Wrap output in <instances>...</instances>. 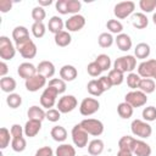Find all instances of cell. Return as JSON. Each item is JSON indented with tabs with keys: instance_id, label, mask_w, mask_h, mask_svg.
I'll return each instance as SVG.
<instances>
[{
	"instance_id": "6da1fadb",
	"label": "cell",
	"mask_w": 156,
	"mask_h": 156,
	"mask_svg": "<svg viewBox=\"0 0 156 156\" xmlns=\"http://www.w3.org/2000/svg\"><path fill=\"white\" fill-rule=\"evenodd\" d=\"M16 50L24 58H33L37 55V45L30 38H26L18 43H16Z\"/></svg>"
},
{
	"instance_id": "7a4b0ae2",
	"label": "cell",
	"mask_w": 156,
	"mask_h": 156,
	"mask_svg": "<svg viewBox=\"0 0 156 156\" xmlns=\"http://www.w3.org/2000/svg\"><path fill=\"white\" fill-rule=\"evenodd\" d=\"M136 67V58L133 55H126V56H121L118 58H116V61L113 62V68L118 69L123 73L129 72L132 73V71Z\"/></svg>"
},
{
	"instance_id": "3957f363",
	"label": "cell",
	"mask_w": 156,
	"mask_h": 156,
	"mask_svg": "<svg viewBox=\"0 0 156 156\" xmlns=\"http://www.w3.org/2000/svg\"><path fill=\"white\" fill-rule=\"evenodd\" d=\"M130 130L135 136H139L141 139H147L152 134V128L151 126L141 119H134L130 124Z\"/></svg>"
},
{
	"instance_id": "277c9868",
	"label": "cell",
	"mask_w": 156,
	"mask_h": 156,
	"mask_svg": "<svg viewBox=\"0 0 156 156\" xmlns=\"http://www.w3.org/2000/svg\"><path fill=\"white\" fill-rule=\"evenodd\" d=\"M80 126L89 135H93V136H99L104 133L102 122L95 118H85L80 122Z\"/></svg>"
},
{
	"instance_id": "5b68a950",
	"label": "cell",
	"mask_w": 156,
	"mask_h": 156,
	"mask_svg": "<svg viewBox=\"0 0 156 156\" xmlns=\"http://www.w3.org/2000/svg\"><path fill=\"white\" fill-rule=\"evenodd\" d=\"M16 46L12 45L11 40L1 35L0 37V57L2 58V61H9L12 60L16 55Z\"/></svg>"
},
{
	"instance_id": "8992f818",
	"label": "cell",
	"mask_w": 156,
	"mask_h": 156,
	"mask_svg": "<svg viewBox=\"0 0 156 156\" xmlns=\"http://www.w3.org/2000/svg\"><path fill=\"white\" fill-rule=\"evenodd\" d=\"M124 101L127 104H129L133 108L134 107H141V106L146 105V102H147V95L144 94L140 90H132V91H129V93L126 94Z\"/></svg>"
},
{
	"instance_id": "52a82bcc",
	"label": "cell",
	"mask_w": 156,
	"mask_h": 156,
	"mask_svg": "<svg viewBox=\"0 0 156 156\" xmlns=\"http://www.w3.org/2000/svg\"><path fill=\"white\" fill-rule=\"evenodd\" d=\"M71 135H72V141L76 146H78L79 149L82 147H85L88 145V133L83 129V127L80 126V123L76 124L73 128H72V132H71Z\"/></svg>"
},
{
	"instance_id": "ba28073f",
	"label": "cell",
	"mask_w": 156,
	"mask_h": 156,
	"mask_svg": "<svg viewBox=\"0 0 156 156\" xmlns=\"http://www.w3.org/2000/svg\"><path fill=\"white\" fill-rule=\"evenodd\" d=\"M135 10V4L133 1H122L115 5L113 7V13L117 18L123 20L130 16Z\"/></svg>"
},
{
	"instance_id": "9c48e42d",
	"label": "cell",
	"mask_w": 156,
	"mask_h": 156,
	"mask_svg": "<svg viewBox=\"0 0 156 156\" xmlns=\"http://www.w3.org/2000/svg\"><path fill=\"white\" fill-rule=\"evenodd\" d=\"M100 108V102L94 98H85L82 100L79 106V112L82 116H91Z\"/></svg>"
},
{
	"instance_id": "30bf717a",
	"label": "cell",
	"mask_w": 156,
	"mask_h": 156,
	"mask_svg": "<svg viewBox=\"0 0 156 156\" xmlns=\"http://www.w3.org/2000/svg\"><path fill=\"white\" fill-rule=\"evenodd\" d=\"M56 105H57V110L61 113H68V112H72L77 107L78 101L76 96L73 95H63L62 98L58 99Z\"/></svg>"
},
{
	"instance_id": "8fae6325",
	"label": "cell",
	"mask_w": 156,
	"mask_h": 156,
	"mask_svg": "<svg viewBox=\"0 0 156 156\" xmlns=\"http://www.w3.org/2000/svg\"><path fill=\"white\" fill-rule=\"evenodd\" d=\"M57 96H58V93L54 88H51V87L45 88L43 94L40 95V105H41V107L50 110L56 104Z\"/></svg>"
},
{
	"instance_id": "7c38bea8",
	"label": "cell",
	"mask_w": 156,
	"mask_h": 156,
	"mask_svg": "<svg viewBox=\"0 0 156 156\" xmlns=\"http://www.w3.org/2000/svg\"><path fill=\"white\" fill-rule=\"evenodd\" d=\"M156 73V60L151 58L147 61H143L138 66V74L141 78H154Z\"/></svg>"
},
{
	"instance_id": "4fadbf2b",
	"label": "cell",
	"mask_w": 156,
	"mask_h": 156,
	"mask_svg": "<svg viewBox=\"0 0 156 156\" xmlns=\"http://www.w3.org/2000/svg\"><path fill=\"white\" fill-rule=\"evenodd\" d=\"M85 26V18L82 15H72L65 23L67 32H78Z\"/></svg>"
},
{
	"instance_id": "5bb4252c",
	"label": "cell",
	"mask_w": 156,
	"mask_h": 156,
	"mask_svg": "<svg viewBox=\"0 0 156 156\" xmlns=\"http://www.w3.org/2000/svg\"><path fill=\"white\" fill-rule=\"evenodd\" d=\"M45 85H46V78L41 74H38V73L35 76H33L32 78L26 80V89L28 91H32V93L38 91L39 89L44 88Z\"/></svg>"
},
{
	"instance_id": "9a60e30c",
	"label": "cell",
	"mask_w": 156,
	"mask_h": 156,
	"mask_svg": "<svg viewBox=\"0 0 156 156\" xmlns=\"http://www.w3.org/2000/svg\"><path fill=\"white\" fill-rule=\"evenodd\" d=\"M17 74L27 80L37 74V67L30 62H23L17 67Z\"/></svg>"
},
{
	"instance_id": "2e32d148",
	"label": "cell",
	"mask_w": 156,
	"mask_h": 156,
	"mask_svg": "<svg viewBox=\"0 0 156 156\" xmlns=\"http://www.w3.org/2000/svg\"><path fill=\"white\" fill-rule=\"evenodd\" d=\"M37 73L44 76L45 78H51L55 74V66L50 61H40L37 66Z\"/></svg>"
},
{
	"instance_id": "e0dca14e",
	"label": "cell",
	"mask_w": 156,
	"mask_h": 156,
	"mask_svg": "<svg viewBox=\"0 0 156 156\" xmlns=\"http://www.w3.org/2000/svg\"><path fill=\"white\" fill-rule=\"evenodd\" d=\"M26 136L34 138L41 129V122L40 121H34V119H28L23 127Z\"/></svg>"
},
{
	"instance_id": "ac0fdd59",
	"label": "cell",
	"mask_w": 156,
	"mask_h": 156,
	"mask_svg": "<svg viewBox=\"0 0 156 156\" xmlns=\"http://www.w3.org/2000/svg\"><path fill=\"white\" fill-rule=\"evenodd\" d=\"M77 68L72 65H65L60 68V78L65 82H72L77 78Z\"/></svg>"
},
{
	"instance_id": "d6986e66",
	"label": "cell",
	"mask_w": 156,
	"mask_h": 156,
	"mask_svg": "<svg viewBox=\"0 0 156 156\" xmlns=\"http://www.w3.org/2000/svg\"><path fill=\"white\" fill-rule=\"evenodd\" d=\"M115 41H116V44H117V46H118V49H119L121 51H128V50L132 49V45H133L130 37H129L128 34H126V33L118 34V35L116 37Z\"/></svg>"
},
{
	"instance_id": "ffe728a7",
	"label": "cell",
	"mask_w": 156,
	"mask_h": 156,
	"mask_svg": "<svg viewBox=\"0 0 156 156\" xmlns=\"http://www.w3.org/2000/svg\"><path fill=\"white\" fill-rule=\"evenodd\" d=\"M135 141H136L135 138H133L130 135H123L118 140V147H119V150L133 152L134 151V147H135Z\"/></svg>"
},
{
	"instance_id": "44dd1931",
	"label": "cell",
	"mask_w": 156,
	"mask_h": 156,
	"mask_svg": "<svg viewBox=\"0 0 156 156\" xmlns=\"http://www.w3.org/2000/svg\"><path fill=\"white\" fill-rule=\"evenodd\" d=\"M132 24L136 28V29H144L147 27L149 24V20L146 17L145 13L143 12H136L132 15Z\"/></svg>"
},
{
	"instance_id": "7402d4cb",
	"label": "cell",
	"mask_w": 156,
	"mask_h": 156,
	"mask_svg": "<svg viewBox=\"0 0 156 156\" xmlns=\"http://www.w3.org/2000/svg\"><path fill=\"white\" fill-rule=\"evenodd\" d=\"M104 141L101 139H94L88 144V152L90 156H99L104 151Z\"/></svg>"
},
{
	"instance_id": "603a6c76",
	"label": "cell",
	"mask_w": 156,
	"mask_h": 156,
	"mask_svg": "<svg viewBox=\"0 0 156 156\" xmlns=\"http://www.w3.org/2000/svg\"><path fill=\"white\" fill-rule=\"evenodd\" d=\"M133 155H135V156H150L151 155V146L147 143H145L144 140H136Z\"/></svg>"
},
{
	"instance_id": "cb8c5ba5",
	"label": "cell",
	"mask_w": 156,
	"mask_h": 156,
	"mask_svg": "<svg viewBox=\"0 0 156 156\" xmlns=\"http://www.w3.org/2000/svg\"><path fill=\"white\" fill-rule=\"evenodd\" d=\"M28 119H34V121H43L44 118H46V112L44 111L43 107H39L37 105L29 107L28 112H27Z\"/></svg>"
},
{
	"instance_id": "d4e9b609",
	"label": "cell",
	"mask_w": 156,
	"mask_h": 156,
	"mask_svg": "<svg viewBox=\"0 0 156 156\" xmlns=\"http://www.w3.org/2000/svg\"><path fill=\"white\" fill-rule=\"evenodd\" d=\"M54 39H55V44L60 48H66L72 41V37H71L69 32H67V30H62V32L55 34Z\"/></svg>"
},
{
	"instance_id": "484cf974",
	"label": "cell",
	"mask_w": 156,
	"mask_h": 156,
	"mask_svg": "<svg viewBox=\"0 0 156 156\" xmlns=\"http://www.w3.org/2000/svg\"><path fill=\"white\" fill-rule=\"evenodd\" d=\"M63 26H65V23H63L62 18L58 17V16H52V17L49 20V23H48L49 30H50L51 33H54V34H57V33L62 32Z\"/></svg>"
},
{
	"instance_id": "4316f807",
	"label": "cell",
	"mask_w": 156,
	"mask_h": 156,
	"mask_svg": "<svg viewBox=\"0 0 156 156\" xmlns=\"http://www.w3.org/2000/svg\"><path fill=\"white\" fill-rule=\"evenodd\" d=\"M150 45L146 44V43H139L136 44L135 49H134V56L136 58H140V60H145L150 56Z\"/></svg>"
},
{
	"instance_id": "83f0119b",
	"label": "cell",
	"mask_w": 156,
	"mask_h": 156,
	"mask_svg": "<svg viewBox=\"0 0 156 156\" xmlns=\"http://www.w3.org/2000/svg\"><path fill=\"white\" fill-rule=\"evenodd\" d=\"M16 87H17V83H16L15 78H12V77H7L6 76V77L0 79V88H1V90L4 93L11 94V93H13Z\"/></svg>"
},
{
	"instance_id": "f1b7e54d",
	"label": "cell",
	"mask_w": 156,
	"mask_h": 156,
	"mask_svg": "<svg viewBox=\"0 0 156 156\" xmlns=\"http://www.w3.org/2000/svg\"><path fill=\"white\" fill-rule=\"evenodd\" d=\"M50 135L51 138L57 141V143H62L67 139V130L62 127V126H55L51 128V132H50Z\"/></svg>"
},
{
	"instance_id": "f546056e",
	"label": "cell",
	"mask_w": 156,
	"mask_h": 156,
	"mask_svg": "<svg viewBox=\"0 0 156 156\" xmlns=\"http://www.w3.org/2000/svg\"><path fill=\"white\" fill-rule=\"evenodd\" d=\"M140 91H143L144 94H151L155 91L156 89V85H155V80L151 79V78H141L140 80V84H139V88H138Z\"/></svg>"
},
{
	"instance_id": "4dcf8cb0",
	"label": "cell",
	"mask_w": 156,
	"mask_h": 156,
	"mask_svg": "<svg viewBox=\"0 0 156 156\" xmlns=\"http://www.w3.org/2000/svg\"><path fill=\"white\" fill-rule=\"evenodd\" d=\"M26 38H29V30L24 27V26H17L13 28L12 30V39L15 40V43H18Z\"/></svg>"
},
{
	"instance_id": "1f68e13d",
	"label": "cell",
	"mask_w": 156,
	"mask_h": 156,
	"mask_svg": "<svg viewBox=\"0 0 156 156\" xmlns=\"http://www.w3.org/2000/svg\"><path fill=\"white\" fill-rule=\"evenodd\" d=\"M133 110H134V108H133L129 104H127L126 101L118 104V106H117L118 116H119L121 118H123V119H128V118H130V117L133 116Z\"/></svg>"
},
{
	"instance_id": "d6a6232c",
	"label": "cell",
	"mask_w": 156,
	"mask_h": 156,
	"mask_svg": "<svg viewBox=\"0 0 156 156\" xmlns=\"http://www.w3.org/2000/svg\"><path fill=\"white\" fill-rule=\"evenodd\" d=\"M87 90L93 96H100L104 93V90H102V88H101V85H100V83H99L98 79L89 80L88 84H87Z\"/></svg>"
},
{
	"instance_id": "836d02e7",
	"label": "cell",
	"mask_w": 156,
	"mask_h": 156,
	"mask_svg": "<svg viewBox=\"0 0 156 156\" xmlns=\"http://www.w3.org/2000/svg\"><path fill=\"white\" fill-rule=\"evenodd\" d=\"M56 156H76V149L69 144H61L55 151Z\"/></svg>"
},
{
	"instance_id": "e575fe53",
	"label": "cell",
	"mask_w": 156,
	"mask_h": 156,
	"mask_svg": "<svg viewBox=\"0 0 156 156\" xmlns=\"http://www.w3.org/2000/svg\"><path fill=\"white\" fill-rule=\"evenodd\" d=\"M107 77L110 78L112 85H119V84H122L123 80H124V73L121 72V71H118V69H115V68L108 71Z\"/></svg>"
},
{
	"instance_id": "d590c367",
	"label": "cell",
	"mask_w": 156,
	"mask_h": 156,
	"mask_svg": "<svg viewBox=\"0 0 156 156\" xmlns=\"http://www.w3.org/2000/svg\"><path fill=\"white\" fill-rule=\"evenodd\" d=\"M10 140H12V135H11V132L5 128V127H1L0 128V149L4 150L9 146L10 144Z\"/></svg>"
},
{
	"instance_id": "8d00e7d4",
	"label": "cell",
	"mask_w": 156,
	"mask_h": 156,
	"mask_svg": "<svg viewBox=\"0 0 156 156\" xmlns=\"http://www.w3.org/2000/svg\"><path fill=\"white\" fill-rule=\"evenodd\" d=\"M95 62L100 66V68L102 69V72H104V71H110V67H111V58H110L108 55H106V54H100V55H98L96 58H95Z\"/></svg>"
},
{
	"instance_id": "74e56055",
	"label": "cell",
	"mask_w": 156,
	"mask_h": 156,
	"mask_svg": "<svg viewBox=\"0 0 156 156\" xmlns=\"http://www.w3.org/2000/svg\"><path fill=\"white\" fill-rule=\"evenodd\" d=\"M48 87L54 88L58 94H63V93L66 91V89H67L66 82H65L63 79H61V78H52V79L49 82V85H48Z\"/></svg>"
},
{
	"instance_id": "f35d334b",
	"label": "cell",
	"mask_w": 156,
	"mask_h": 156,
	"mask_svg": "<svg viewBox=\"0 0 156 156\" xmlns=\"http://www.w3.org/2000/svg\"><path fill=\"white\" fill-rule=\"evenodd\" d=\"M113 37H112V34L111 33H107V32H105V33H101L100 35H99V38H98V43H99V45L101 46V48H110L112 44H113Z\"/></svg>"
},
{
	"instance_id": "ab89813d",
	"label": "cell",
	"mask_w": 156,
	"mask_h": 156,
	"mask_svg": "<svg viewBox=\"0 0 156 156\" xmlns=\"http://www.w3.org/2000/svg\"><path fill=\"white\" fill-rule=\"evenodd\" d=\"M26 146H27V141H26V139L23 136L12 138V140H11V147H12L13 151L22 152V151H24Z\"/></svg>"
},
{
	"instance_id": "60d3db41",
	"label": "cell",
	"mask_w": 156,
	"mask_h": 156,
	"mask_svg": "<svg viewBox=\"0 0 156 156\" xmlns=\"http://www.w3.org/2000/svg\"><path fill=\"white\" fill-rule=\"evenodd\" d=\"M106 27L110 30V33H113V34H117V35L121 34L122 30H123V24L118 20H108L107 23H106Z\"/></svg>"
},
{
	"instance_id": "b9f144b4",
	"label": "cell",
	"mask_w": 156,
	"mask_h": 156,
	"mask_svg": "<svg viewBox=\"0 0 156 156\" xmlns=\"http://www.w3.org/2000/svg\"><path fill=\"white\" fill-rule=\"evenodd\" d=\"M6 104L11 107V108H17L21 106L22 104V98L20 94H16V93H11L7 95L6 98Z\"/></svg>"
},
{
	"instance_id": "7bdbcfd3",
	"label": "cell",
	"mask_w": 156,
	"mask_h": 156,
	"mask_svg": "<svg viewBox=\"0 0 156 156\" xmlns=\"http://www.w3.org/2000/svg\"><path fill=\"white\" fill-rule=\"evenodd\" d=\"M140 80H141V77L138 74V73H129L128 76H127V85L130 88V89H133V90H135L136 88H139V84H140Z\"/></svg>"
},
{
	"instance_id": "ee69618b",
	"label": "cell",
	"mask_w": 156,
	"mask_h": 156,
	"mask_svg": "<svg viewBox=\"0 0 156 156\" xmlns=\"http://www.w3.org/2000/svg\"><path fill=\"white\" fill-rule=\"evenodd\" d=\"M45 32H46V29H45V26L43 22H34L32 24V33L35 38H38V39L43 38L45 35Z\"/></svg>"
},
{
	"instance_id": "f6af8a7d",
	"label": "cell",
	"mask_w": 156,
	"mask_h": 156,
	"mask_svg": "<svg viewBox=\"0 0 156 156\" xmlns=\"http://www.w3.org/2000/svg\"><path fill=\"white\" fill-rule=\"evenodd\" d=\"M143 118L145 122H152L156 119V107L155 106H147L143 110Z\"/></svg>"
},
{
	"instance_id": "bcb514c9",
	"label": "cell",
	"mask_w": 156,
	"mask_h": 156,
	"mask_svg": "<svg viewBox=\"0 0 156 156\" xmlns=\"http://www.w3.org/2000/svg\"><path fill=\"white\" fill-rule=\"evenodd\" d=\"M46 17V12L44 10V7L41 6H35L32 10V18L34 20V22H43V20Z\"/></svg>"
},
{
	"instance_id": "7dc6e473",
	"label": "cell",
	"mask_w": 156,
	"mask_h": 156,
	"mask_svg": "<svg viewBox=\"0 0 156 156\" xmlns=\"http://www.w3.org/2000/svg\"><path fill=\"white\" fill-rule=\"evenodd\" d=\"M139 7L144 12H152L156 9V0H140L139 1Z\"/></svg>"
},
{
	"instance_id": "c3c4849f",
	"label": "cell",
	"mask_w": 156,
	"mask_h": 156,
	"mask_svg": "<svg viewBox=\"0 0 156 156\" xmlns=\"http://www.w3.org/2000/svg\"><path fill=\"white\" fill-rule=\"evenodd\" d=\"M87 72H88V74L91 76V77H98V76L101 74L102 69L100 68V66H99L95 61H93V62H90V63L87 66Z\"/></svg>"
},
{
	"instance_id": "681fc988",
	"label": "cell",
	"mask_w": 156,
	"mask_h": 156,
	"mask_svg": "<svg viewBox=\"0 0 156 156\" xmlns=\"http://www.w3.org/2000/svg\"><path fill=\"white\" fill-rule=\"evenodd\" d=\"M67 6H68V13L78 15L82 7V4L79 0H67Z\"/></svg>"
},
{
	"instance_id": "f907efd6",
	"label": "cell",
	"mask_w": 156,
	"mask_h": 156,
	"mask_svg": "<svg viewBox=\"0 0 156 156\" xmlns=\"http://www.w3.org/2000/svg\"><path fill=\"white\" fill-rule=\"evenodd\" d=\"M60 118H61V112H60L57 108H50V110L46 111V119H48L49 122L55 123V122H57Z\"/></svg>"
},
{
	"instance_id": "816d5d0a",
	"label": "cell",
	"mask_w": 156,
	"mask_h": 156,
	"mask_svg": "<svg viewBox=\"0 0 156 156\" xmlns=\"http://www.w3.org/2000/svg\"><path fill=\"white\" fill-rule=\"evenodd\" d=\"M56 11L61 15H67L68 13V6H67V0H57L55 4Z\"/></svg>"
},
{
	"instance_id": "f5cc1de1",
	"label": "cell",
	"mask_w": 156,
	"mask_h": 156,
	"mask_svg": "<svg viewBox=\"0 0 156 156\" xmlns=\"http://www.w3.org/2000/svg\"><path fill=\"white\" fill-rule=\"evenodd\" d=\"M98 80H99V83H100V85H101L104 91H107V90H110L112 88V83H111V80H110V78L107 76H102Z\"/></svg>"
},
{
	"instance_id": "db71d44e",
	"label": "cell",
	"mask_w": 156,
	"mask_h": 156,
	"mask_svg": "<svg viewBox=\"0 0 156 156\" xmlns=\"http://www.w3.org/2000/svg\"><path fill=\"white\" fill-rule=\"evenodd\" d=\"M11 135L12 138H18V136H23V133H24V129L20 126V124H12L11 126Z\"/></svg>"
},
{
	"instance_id": "11a10c76",
	"label": "cell",
	"mask_w": 156,
	"mask_h": 156,
	"mask_svg": "<svg viewBox=\"0 0 156 156\" xmlns=\"http://www.w3.org/2000/svg\"><path fill=\"white\" fill-rule=\"evenodd\" d=\"M34 156H54V151L50 146H43L37 150Z\"/></svg>"
},
{
	"instance_id": "9f6ffc18",
	"label": "cell",
	"mask_w": 156,
	"mask_h": 156,
	"mask_svg": "<svg viewBox=\"0 0 156 156\" xmlns=\"http://www.w3.org/2000/svg\"><path fill=\"white\" fill-rule=\"evenodd\" d=\"M12 7V1L10 0H0V11L2 13H6L11 10Z\"/></svg>"
},
{
	"instance_id": "6f0895ef",
	"label": "cell",
	"mask_w": 156,
	"mask_h": 156,
	"mask_svg": "<svg viewBox=\"0 0 156 156\" xmlns=\"http://www.w3.org/2000/svg\"><path fill=\"white\" fill-rule=\"evenodd\" d=\"M7 72H9V67H7L6 62H5V61H1V62H0V77H1V78L6 77V73H7Z\"/></svg>"
},
{
	"instance_id": "680465c9",
	"label": "cell",
	"mask_w": 156,
	"mask_h": 156,
	"mask_svg": "<svg viewBox=\"0 0 156 156\" xmlns=\"http://www.w3.org/2000/svg\"><path fill=\"white\" fill-rule=\"evenodd\" d=\"M39 2V6L44 7V6H50L52 4V0H38Z\"/></svg>"
},
{
	"instance_id": "91938a15",
	"label": "cell",
	"mask_w": 156,
	"mask_h": 156,
	"mask_svg": "<svg viewBox=\"0 0 156 156\" xmlns=\"http://www.w3.org/2000/svg\"><path fill=\"white\" fill-rule=\"evenodd\" d=\"M117 156H133V152L129 151H124V150H118Z\"/></svg>"
},
{
	"instance_id": "94428289",
	"label": "cell",
	"mask_w": 156,
	"mask_h": 156,
	"mask_svg": "<svg viewBox=\"0 0 156 156\" xmlns=\"http://www.w3.org/2000/svg\"><path fill=\"white\" fill-rule=\"evenodd\" d=\"M152 22H154V24H156V12L152 15Z\"/></svg>"
},
{
	"instance_id": "6125c7cd",
	"label": "cell",
	"mask_w": 156,
	"mask_h": 156,
	"mask_svg": "<svg viewBox=\"0 0 156 156\" xmlns=\"http://www.w3.org/2000/svg\"><path fill=\"white\" fill-rule=\"evenodd\" d=\"M154 79H156V73H155V77H154Z\"/></svg>"
},
{
	"instance_id": "be15d7a7",
	"label": "cell",
	"mask_w": 156,
	"mask_h": 156,
	"mask_svg": "<svg viewBox=\"0 0 156 156\" xmlns=\"http://www.w3.org/2000/svg\"><path fill=\"white\" fill-rule=\"evenodd\" d=\"M84 156H88V155H84Z\"/></svg>"
}]
</instances>
